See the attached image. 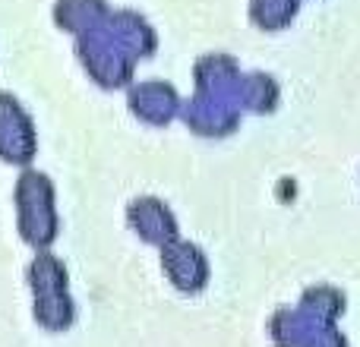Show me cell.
<instances>
[{"label": "cell", "mask_w": 360, "mask_h": 347, "mask_svg": "<svg viewBox=\"0 0 360 347\" xmlns=\"http://www.w3.org/2000/svg\"><path fill=\"white\" fill-rule=\"evenodd\" d=\"M186 124L196 133H228L237 124V107L228 105V98H218V95H202L186 107Z\"/></svg>", "instance_id": "obj_5"}, {"label": "cell", "mask_w": 360, "mask_h": 347, "mask_svg": "<svg viewBox=\"0 0 360 347\" xmlns=\"http://www.w3.org/2000/svg\"><path fill=\"white\" fill-rule=\"evenodd\" d=\"M237 107H250V111H269L278 101V86L272 82V76H240L237 86Z\"/></svg>", "instance_id": "obj_8"}, {"label": "cell", "mask_w": 360, "mask_h": 347, "mask_svg": "<svg viewBox=\"0 0 360 347\" xmlns=\"http://www.w3.org/2000/svg\"><path fill=\"white\" fill-rule=\"evenodd\" d=\"M300 10V0H253L250 4V19L262 32H281L285 25L294 22Z\"/></svg>", "instance_id": "obj_7"}, {"label": "cell", "mask_w": 360, "mask_h": 347, "mask_svg": "<svg viewBox=\"0 0 360 347\" xmlns=\"http://www.w3.org/2000/svg\"><path fill=\"white\" fill-rule=\"evenodd\" d=\"M162 268L168 272L171 284L180 291H199L209 281V259L199 247L186 240H171L162 247Z\"/></svg>", "instance_id": "obj_1"}, {"label": "cell", "mask_w": 360, "mask_h": 347, "mask_svg": "<svg viewBox=\"0 0 360 347\" xmlns=\"http://www.w3.org/2000/svg\"><path fill=\"white\" fill-rule=\"evenodd\" d=\"M127 221L130 228L143 237L146 243H155V247H165V243L177 240V218L162 199H133L130 209H127Z\"/></svg>", "instance_id": "obj_2"}, {"label": "cell", "mask_w": 360, "mask_h": 347, "mask_svg": "<svg viewBox=\"0 0 360 347\" xmlns=\"http://www.w3.org/2000/svg\"><path fill=\"white\" fill-rule=\"evenodd\" d=\"M86 57V67L89 73L95 76V82H101V86L108 89H117V86H130L133 79V57L127 54L124 48H120L117 41H101V38H95L92 41V54H82Z\"/></svg>", "instance_id": "obj_3"}, {"label": "cell", "mask_w": 360, "mask_h": 347, "mask_svg": "<svg viewBox=\"0 0 360 347\" xmlns=\"http://www.w3.org/2000/svg\"><path fill=\"white\" fill-rule=\"evenodd\" d=\"M111 25V38L127 51V54L136 60V57H149L155 51V32L136 13H117V16L108 19Z\"/></svg>", "instance_id": "obj_6"}, {"label": "cell", "mask_w": 360, "mask_h": 347, "mask_svg": "<svg viewBox=\"0 0 360 347\" xmlns=\"http://www.w3.org/2000/svg\"><path fill=\"white\" fill-rule=\"evenodd\" d=\"M130 111L146 124L162 126L174 120V114L180 111V98L168 82H143L130 92Z\"/></svg>", "instance_id": "obj_4"}]
</instances>
